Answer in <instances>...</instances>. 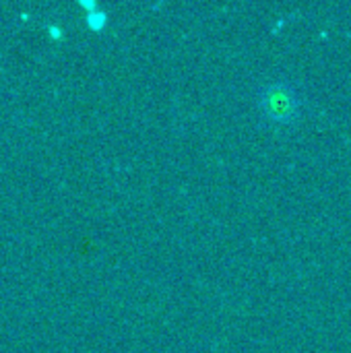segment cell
Segmentation results:
<instances>
[{
	"label": "cell",
	"mask_w": 351,
	"mask_h": 353,
	"mask_svg": "<svg viewBox=\"0 0 351 353\" xmlns=\"http://www.w3.org/2000/svg\"><path fill=\"white\" fill-rule=\"evenodd\" d=\"M261 114L273 124H292L302 114V97L294 83L269 81L261 87L257 97Z\"/></svg>",
	"instance_id": "cell-1"
}]
</instances>
